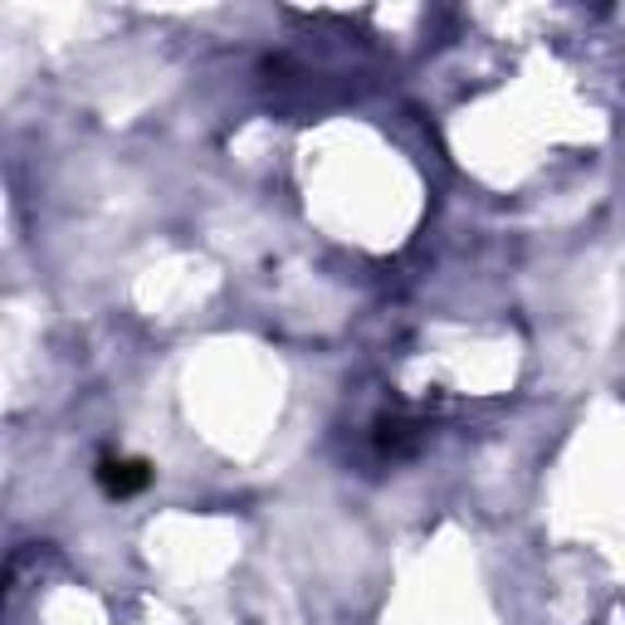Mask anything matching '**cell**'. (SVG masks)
I'll use <instances>...</instances> for the list:
<instances>
[{"mask_svg": "<svg viewBox=\"0 0 625 625\" xmlns=\"http://www.w3.org/2000/svg\"><path fill=\"white\" fill-rule=\"evenodd\" d=\"M98 479H103V488H108V494L128 498V494H138L152 474H148V464H138V460H103L98 464Z\"/></svg>", "mask_w": 625, "mask_h": 625, "instance_id": "cell-1", "label": "cell"}]
</instances>
